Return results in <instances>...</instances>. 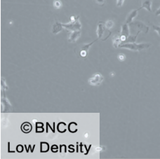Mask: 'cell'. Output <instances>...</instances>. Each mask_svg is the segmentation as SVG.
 Segmentation results:
<instances>
[{
	"mask_svg": "<svg viewBox=\"0 0 160 159\" xmlns=\"http://www.w3.org/2000/svg\"><path fill=\"white\" fill-rule=\"evenodd\" d=\"M129 36V25L127 23H124V25H121V34H120V37H121V40L122 42L126 41Z\"/></svg>",
	"mask_w": 160,
	"mask_h": 159,
	"instance_id": "5",
	"label": "cell"
},
{
	"mask_svg": "<svg viewBox=\"0 0 160 159\" xmlns=\"http://www.w3.org/2000/svg\"><path fill=\"white\" fill-rule=\"evenodd\" d=\"M137 15H138V10H133L132 11L129 13V14L128 15L127 18H126V23L130 24L131 23H132L133 20L137 16Z\"/></svg>",
	"mask_w": 160,
	"mask_h": 159,
	"instance_id": "10",
	"label": "cell"
},
{
	"mask_svg": "<svg viewBox=\"0 0 160 159\" xmlns=\"http://www.w3.org/2000/svg\"><path fill=\"white\" fill-rule=\"evenodd\" d=\"M139 33H140V31H138L136 35H135V36L129 35V37L126 39V41H124V43H126H126H135L136 41L137 36H138V35Z\"/></svg>",
	"mask_w": 160,
	"mask_h": 159,
	"instance_id": "15",
	"label": "cell"
},
{
	"mask_svg": "<svg viewBox=\"0 0 160 159\" xmlns=\"http://www.w3.org/2000/svg\"><path fill=\"white\" fill-rule=\"evenodd\" d=\"M60 152H66V146L65 145H60Z\"/></svg>",
	"mask_w": 160,
	"mask_h": 159,
	"instance_id": "25",
	"label": "cell"
},
{
	"mask_svg": "<svg viewBox=\"0 0 160 159\" xmlns=\"http://www.w3.org/2000/svg\"><path fill=\"white\" fill-rule=\"evenodd\" d=\"M40 145H41V149L40 151L41 152H47L49 149V144L47 142H44V141H41L40 143Z\"/></svg>",
	"mask_w": 160,
	"mask_h": 159,
	"instance_id": "16",
	"label": "cell"
},
{
	"mask_svg": "<svg viewBox=\"0 0 160 159\" xmlns=\"http://www.w3.org/2000/svg\"><path fill=\"white\" fill-rule=\"evenodd\" d=\"M151 44L142 43V44H136V43H126V44H120V48L129 49V50L134 51H140L143 49H147L150 47Z\"/></svg>",
	"mask_w": 160,
	"mask_h": 159,
	"instance_id": "1",
	"label": "cell"
},
{
	"mask_svg": "<svg viewBox=\"0 0 160 159\" xmlns=\"http://www.w3.org/2000/svg\"><path fill=\"white\" fill-rule=\"evenodd\" d=\"M63 24L60 22L56 21L52 26V33L54 34H57L63 30Z\"/></svg>",
	"mask_w": 160,
	"mask_h": 159,
	"instance_id": "8",
	"label": "cell"
},
{
	"mask_svg": "<svg viewBox=\"0 0 160 159\" xmlns=\"http://www.w3.org/2000/svg\"><path fill=\"white\" fill-rule=\"evenodd\" d=\"M124 0H117V6H121L124 4Z\"/></svg>",
	"mask_w": 160,
	"mask_h": 159,
	"instance_id": "26",
	"label": "cell"
},
{
	"mask_svg": "<svg viewBox=\"0 0 160 159\" xmlns=\"http://www.w3.org/2000/svg\"><path fill=\"white\" fill-rule=\"evenodd\" d=\"M96 40H95L94 41H92V43H90V44H84V46H83L82 47H81V51H86L88 52V51L89 50V48L92 46V44H94V42H96Z\"/></svg>",
	"mask_w": 160,
	"mask_h": 159,
	"instance_id": "18",
	"label": "cell"
},
{
	"mask_svg": "<svg viewBox=\"0 0 160 159\" xmlns=\"http://www.w3.org/2000/svg\"><path fill=\"white\" fill-rule=\"evenodd\" d=\"M80 36H81V32L80 31L77 30V31L71 32V33H70V34H69L68 41L72 43L76 42L80 37Z\"/></svg>",
	"mask_w": 160,
	"mask_h": 159,
	"instance_id": "7",
	"label": "cell"
},
{
	"mask_svg": "<svg viewBox=\"0 0 160 159\" xmlns=\"http://www.w3.org/2000/svg\"><path fill=\"white\" fill-rule=\"evenodd\" d=\"M155 15H160V7L157 9V10L156 11V13H155Z\"/></svg>",
	"mask_w": 160,
	"mask_h": 159,
	"instance_id": "28",
	"label": "cell"
},
{
	"mask_svg": "<svg viewBox=\"0 0 160 159\" xmlns=\"http://www.w3.org/2000/svg\"><path fill=\"white\" fill-rule=\"evenodd\" d=\"M68 130L72 133H75L77 131V124L75 122H71L68 125Z\"/></svg>",
	"mask_w": 160,
	"mask_h": 159,
	"instance_id": "14",
	"label": "cell"
},
{
	"mask_svg": "<svg viewBox=\"0 0 160 159\" xmlns=\"http://www.w3.org/2000/svg\"><path fill=\"white\" fill-rule=\"evenodd\" d=\"M16 150L18 152L20 153V152H23V147L22 145H18V147H16Z\"/></svg>",
	"mask_w": 160,
	"mask_h": 159,
	"instance_id": "24",
	"label": "cell"
},
{
	"mask_svg": "<svg viewBox=\"0 0 160 159\" xmlns=\"http://www.w3.org/2000/svg\"><path fill=\"white\" fill-rule=\"evenodd\" d=\"M44 132V124L42 123H37L36 133H42Z\"/></svg>",
	"mask_w": 160,
	"mask_h": 159,
	"instance_id": "17",
	"label": "cell"
},
{
	"mask_svg": "<svg viewBox=\"0 0 160 159\" xmlns=\"http://www.w3.org/2000/svg\"><path fill=\"white\" fill-rule=\"evenodd\" d=\"M117 58H118V60H119V61H121V62L124 61V60H125V59H126L125 55H124V54H123V53H119V55H118Z\"/></svg>",
	"mask_w": 160,
	"mask_h": 159,
	"instance_id": "21",
	"label": "cell"
},
{
	"mask_svg": "<svg viewBox=\"0 0 160 159\" xmlns=\"http://www.w3.org/2000/svg\"><path fill=\"white\" fill-rule=\"evenodd\" d=\"M105 28H106V29H111V28H113V26H114V22L111 20H109L108 21H106V23H105Z\"/></svg>",
	"mask_w": 160,
	"mask_h": 159,
	"instance_id": "19",
	"label": "cell"
},
{
	"mask_svg": "<svg viewBox=\"0 0 160 159\" xmlns=\"http://www.w3.org/2000/svg\"><path fill=\"white\" fill-rule=\"evenodd\" d=\"M103 81V75L97 73V74H94L92 78H90V79H89V83L92 86H96V85H100Z\"/></svg>",
	"mask_w": 160,
	"mask_h": 159,
	"instance_id": "4",
	"label": "cell"
},
{
	"mask_svg": "<svg viewBox=\"0 0 160 159\" xmlns=\"http://www.w3.org/2000/svg\"><path fill=\"white\" fill-rule=\"evenodd\" d=\"M131 26H133L134 28H137L138 30V31H142L144 33H148L149 31V27L147 26L146 25H145L143 23L140 21H135L132 22L130 23Z\"/></svg>",
	"mask_w": 160,
	"mask_h": 159,
	"instance_id": "3",
	"label": "cell"
},
{
	"mask_svg": "<svg viewBox=\"0 0 160 159\" xmlns=\"http://www.w3.org/2000/svg\"><path fill=\"white\" fill-rule=\"evenodd\" d=\"M121 37L119 35H115L114 37L113 38V46L115 49L118 48L120 44H121Z\"/></svg>",
	"mask_w": 160,
	"mask_h": 159,
	"instance_id": "13",
	"label": "cell"
},
{
	"mask_svg": "<svg viewBox=\"0 0 160 159\" xmlns=\"http://www.w3.org/2000/svg\"><path fill=\"white\" fill-rule=\"evenodd\" d=\"M153 30H155V31L158 33V34L160 36V27L157 26V25H153Z\"/></svg>",
	"mask_w": 160,
	"mask_h": 159,
	"instance_id": "22",
	"label": "cell"
},
{
	"mask_svg": "<svg viewBox=\"0 0 160 159\" xmlns=\"http://www.w3.org/2000/svg\"><path fill=\"white\" fill-rule=\"evenodd\" d=\"M107 30L108 29H106V28H105V25H104L103 23H102L101 22L99 23L98 25V28L96 30L98 37L99 39H103V36L104 34H105V32H106Z\"/></svg>",
	"mask_w": 160,
	"mask_h": 159,
	"instance_id": "6",
	"label": "cell"
},
{
	"mask_svg": "<svg viewBox=\"0 0 160 159\" xmlns=\"http://www.w3.org/2000/svg\"><path fill=\"white\" fill-rule=\"evenodd\" d=\"M54 6L55 9H60V8L62 7V2L60 0H54Z\"/></svg>",
	"mask_w": 160,
	"mask_h": 159,
	"instance_id": "20",
	"label": "cell"
},
{
	"mask_svg": "<svg viewBox=\"0 0 160 159\" xmlns=\"http://www.w3.org/2000/svg\"><path fill=\"white\" fill-rule=\"evenodd\" d=\"M33 129V126L30 123L28 122H25L23 125H21V130H23V133H29Z\"/></svg>",
	"mask_w": 160,
	"mask_h": 159,
	"instance_id": "11",
	"label": "cell"
},
{
	"mask_svg": "<svg viewBox=\"0 0 160 159\" xmlns=\"http://www.w3.org/2000/svg\"><path fill=\"white\" fill-rule=\"evenodd\" d=\"M96 2L100 5L103 6L105 4V0H96Z\"/></svg>",
	"mask_w": 160,
	"mask_h": 159,
	"instance_id": "27",
	"label": "cell"
},
{
	"mask_svg": "<svg viewBox=\"0 0 160 159\" xmlns=\"http://www.w3.org/2000/svg\"><path fill=\"white\" fill-rule=\"evenodd\" d=\"M63 26L65 29L70 30V31H80L81 28V24L79 22V18L75 22H70L69 23L67 24H63Z\"/></svg>",
	"mask_w": 160,
	"mask_h": 159,
	"instance_id": "2",
	"label": "cell"
},
{
	"mask_svg": "<svg viewBox=\"0 0 160 159\" xmlns=\"http://www.w3.org/2000/svg\"><path fill=\"white\" fill-rule=\"evenodd\" d=\"M140 9H145L148 11H152V0H142Z\"/></svg>",
	"mask_w": 160,
	"mask_h": 159,
	"instance_id": "9",
	"label": "cell"
},
{
	"mask_svg": "<svg viewBox=\"0 0 160 159\" xmlns=\"http://www.w3.org/2000/svg\"><path fill=\"white\" fill-rule=\"evenodd\" d=\"M51 150H52V152H54V153H56V152H58V146L56 145V144L53 145L52 148H51Z\"/></svg>",
	"mask_w": 160,
	"mask_h": 159,
	"instance_id": "23",
	"label": "cell"
},
{
	"mask_svg": "<svg viewBox=\"0 0 160 159\" xmlns=\"http://www.w3.org/2000/svg\"><path fill=\"white\" fill-rule=\"evenodd\" d=\"M58 131L60 133H65L67 130V125L64 122H60L57 125Z\"/></svg>",
	"mask_w": 160,
	"mask_h": 159,
	"instance_id": "12",
	"label": "cell"
}]
</instances>
